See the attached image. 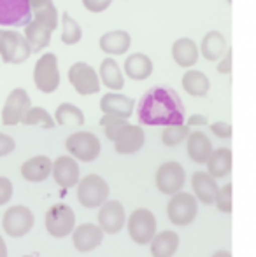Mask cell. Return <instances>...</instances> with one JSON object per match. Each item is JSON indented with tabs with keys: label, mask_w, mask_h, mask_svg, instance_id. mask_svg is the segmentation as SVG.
<instances>
[{
	"label": "cell",
	"mask_w": 256,
	"mask_h": 257,
	"mask_svg": "<svg viewBox=\"0 0 256 257\" xmlns=\"http://www.w3.org/2000/svg\"><path fill=\"white\" fill-rule=\"evenodd\" d=\"M186 108L178 93L168 86H154L137 103V119L147 126L183 124Z\"/></svg>",
	"instance_id": "1"
},
{
	"label": "cell",
	"mask_w": 256,
	"mask_h": 257,
	"mask_svg": "<svg viewBox=\"0 0 256 257\" xmlns=\"http://www.w3.org/2000/svg\"><path fill=\"white\" fill-rule=\"evenodd\" d=\"M109 198V186L99 175H86L77 182V200L86 208L102 206Z\"/></svg>",
	"instance_id": "2"
},
{
	"label": "cell",
	"mask_w": 256,
	"mask_h": 257,
	"mask_svg": "<svg viewBox=\"0 0 256 257\" xmlns=\"http://www.w3.org/2000/svg\"><path fill=\"white\" fill-rule=\"evenodd\" d=\"M30 54V46L25 35H21L20 32L0 30V56L4 63L20 65L27 61Z\"/></svg>",
	"instance_id": "3"
},
{
	"label": "cell",
	"mask_w": 256,
	"mask_h": 257,
	"mask_svg": "<svg viewBox=\"0 0 256 257\" xmlns=\"http://www.w3.org/2000/svg\"><path fill=\"white\" fill-rule=\"evenodd\" d=\"M34 82L39 91L53 93L60 86L58 60L53 53H44L37 60L34 68Z\"/></svg>",
	"instance_id": "4"
},
{
	"label": "cell",
	"mask_w": 256,
	"mask_h": 257,
	"mask_svg": "<svg viewBox=\"0 0 256 257\" xmlns=\"http://www.w3.org/2000/svg\"><path fill=\"white\" fill-rule=\"evenodd\" d=\"M198 212L197 198L190 193H176L172 194L167 205V215L174 226H188L195 220Z\"/></svg>",
	"instance_id": "5"
},
{
	"label": "cell",
	"mask_w": 256,
	"mask_h": 257,
	"mask_svg": "<svg viewBox=\"0 0 256 257\" xmlns=\"http://www.w3.org/2000/svg\"><path fill=\"white\" fill-rule=\"evenodd\" d=\"M67 151L74 156V159H79L82 163L95 161L100 154V140L90 132H77L72 133L65 140Z\"/></svg>",
	"instance_id": "6"
},
{
	"label": "cell",
	"mask_w": 256,
	"mask_h": 257,
	"mask_svg": "<svg viewBox=\"0 0 256 257\" xmlns=\"http://www.w3.org/2000/svg\"><path fill=\"white\" fill-rule=\"evenodd\" d=\"M128 233L135 243L147 245L156 234V219L147 208H137L128 219Z\"/></svg>",
	"instance_id": "7"
},
{
	"label": "cell",
	"mask_w": 256,
	"mask_h": 257,
	"mask_svg": "<svg viewBox=\"0 0 256 257\" xmlns=\"http://www.w3.org/2000/svg\"><path fill=\"white\" fill-rule=\"evenodd\" d=\"M75 227L74 210L65 203H56L46 213V229L51 236L65 238Z\"/></svg>",
	"instance_id": "8"
},
{
	"label": "cell",
	"mask_w": 256,
	"mask_h": 257,
	"mask_svg": "<svg viewBox=\"0 0 256 257\" xmlns=\"http://www.w3.org/2000/svg\"><path fill=\"white\" fill-rule=\"evenodd\" d=\"M32 21L28 0H0V27H27Z\"/></svg>",
	"instance_id": "9"
},
{
	"label": "cell",
	"mask_w": 256,
	"mask_h": 257,
	"mask_svg": "<svg viewBox=\"0 0 256 257\" xmlns=\"http://www.w3.org/2000/svg\"><path fill=\"white\" fill-rule=\"evenodd\" d=\"M2 226L9 236L13 238H21L34 227V213L30 208L23 205L11 206L6 213H4Z\"/></svg>",
	"instance_id": "10"
},
{
	"label": "cell",
	"mask_w": 256,
	"mask_h": 257,
	"mask_svg": "<svg viewBox=\"0 0 256 257\" xmlns=\"http://www.w3.org/2000/svg\"><path fill=\"white\" fill-rule=\"evenodd\" d=\"M68 81L74 86V89L79 95H93V93L100 91V81L99 74L95 72V68L90 67L88 63L77 61L70 67L68 70Z\"/></svg>",
	"instance_id": "11"
},
{
	"label": "cell",
	"mask_w": 256,
	"mask_h": 257,
	"mask_svg": "<svg viewBox=\"0 0 256 257\" xmlns=\"http://www.w3.org/2000/svg\"><path fill=\"white\" fill-rule=\"evenodd\" d=\"M30 107H32V100L28 96V93L21 88L13 89L2 108V122L6 126L20 124L25 115H27V112L30 110Z\"/></svg>",
	"instance_id": "12"
},
{
	"label": "cell",
	"mask_w": 256,
	"mask_h": 257,
	"mask_svg": "<svg viewBox=\"0 0 256 257\" xmlns=\"http://www.w3.org/2000/svg\"><path fill=\"white\" fill-rule=\"evenodd\" d=\"M186 182L185 168L178 161H167L156 172V186L163 194H176Z\"/></svg>",
	"instance_id": "13"
},
{
	"label": "cell",
	"mask_w": 256,
	"mask_h": 257,
	"mask_svg": "<svg viewBox=\"0 0 256 257\" xmlns=\"http://www.w3.org/2000/svg\"><path fill=\"white\" fill-rule=\"evenodd\" d=\"M114 147L116 153L120 154H135L142 149L144 142H146V135H144L142 128L137 124H127L118 132L114 137Z\"/></svg>",
	"instance_id": "14"
},
{
	"label": "cell",
	"mask_w": 256,
	"mask_h": 257,
	"mask_svg": "<svg viewBox=\"0 0 256 257\" xmlns=\"http://www.w3.org/2000/svg\"><path fill=\"white\" fill-rule=\"evenodd\" d=\"M125 208L120 201H106L99 212V227L104 233L116 234L123 229Z\"/></svg>",
	"instance_id": "15"
},
{
	"label": "cell",
	"mask_w": 256,
	"mask_h": 257,
	"mask_svg": "<svg viewBox=\"0 0 256 257\" xmlns=\"http://www.w3.org/2000/svg\"><path fill=\"white\" fill-rule=\"evenodd\" d=\"M104 231L95 224H81L72 229V241L79 252H92L102 243Z\"/></svg>",
	"instance_id": "16"
},
{
	"label": "cell",
	"mask_w": 256,
	"mask_h": 257,
	"mask_svg": "<svg viewBox=\"0 0 256 257\" xmlns=\"http://www.w3.org/2000/svg\"><path fill=\"white\" fill-rule=\"evenodd\" d=\"M53 177H55L56 184L62 187H74L79 182V165L74 158H67V156H60L56 161L53 163Z\"/></svg>",
	"instance_id": "17"
},
{
	"label": "cell",
	"mask_w": 256,
	"mask_h": 257,
	"mask_svg": "<svg viewBox=\"0 0 256 257\" xmlns=\"http://www.w3.org/2000/svg\"><path fill=\"white\" fill-rule=\"evenodd\" d=\"M100 108L107 115H116V117L128 119L133 114L135 102L130 96L120 95V93H107L100 100Z\"/></svg>",
	"instance_id": "18"
},
{
	"label": "cell",
	"mask_w": 256,
	"mask_h": 257,
	"mask_svg": "<svg viewBox=\"0 0 256 257\" xmlns=\"http://www.w3.org/2000/svg\"><path fill=\"white\" fill-rule=\"evenodd\" d=\"M53 161L48 156H35L21 166V175L28 182H42L51 175Z\"/></svg>",
	"instance_id": "19"
},
{
	"label": "cell",
	"mask_w": 256,
	"mask_h": 257,
	"mask_svg": "<svg viewBox=\"0 0 256 257\" xmlns=\"http://www.w3.org/2000/svg\"><path fill=\"white\" fill-rule=\"evenodd\" d=\"M192 187L195 198L198 201L205 205H212L214 203L216 193H218V184H216V179H212L209 173L205 172H195L192 177Z\"/></svg>",
	"instance_id": "20"
},
{
	"label": "cell",
	"mask_w": 256,
	"mask_h": 257,
	"mask_svg": "<svg viewBox=\"0 0 256 257\" xmlns=\"http://www.w3.org/2000/svg\"><path fill=\"white\" fill-rule=\"evenodd\" d=\"M207 170L209 175L212 179H221V177H226L230 172H232V151L226 149V147H221V149H212L211 156H209L207 161Z\"/></svg>",
	"instance_id": "21"
},
{
	"label": "cell",
	"mask_w": 256,
	"mask_h": 257,
	"mask_svg": "<svg viewBox=\"0 0 256 257\" xmlns=\"http://www.w3.org/2000/svg\"><path fill=\"white\" fill-rule=\"evenodd\" d=\"M130 42H132V39H130L128 32L114 30V32H107V34H104L99 41V46L104 53L118 56V54H123V53L128 51Z\"/></svg>",
	"instance_id": "22"
},
{
	"label": "cell",
	"mask_w": 256,
	"mask_h": 257,
	"mask_svg": "<svg viewBox=\"0 0 256 257\" xmlns=\"http://www.w3.org/2000/svg\"><path fill=\"white\" fill-rule=\"evenodd\" d=\"M179 248V236L176 231H161L151 240V255L172 257Z\"/></svg>",
	"instance_id": "23"
},
{
	"label": "cell",
	"mask_w": 256,
	"mask_h": 257,
	"mask_svg": "<svg viewBox=\"0 0 256 257\" xmlns=\"http://www.w3.org/2000/svg\"><path fill=\"white\" fill-rule=\"evenodd\" d=\"M25 39H27L28 46H30L32 53H39L44 48H48L51 42V30L39 21L32 20L30 23L25 27Z\"/></svg>",
	"instance_id": "24"
},
{
	"label": "cell",
	"mask_w": 256,
	"mask_h": 257,
	"mask_svg": "<svg viewBox=\"0 0 256 257\" xmlns=\"http://www.w3.org/2000/svg\"><path fill=\"white\" fill-rule=\"evenodd\" d=\"M172 58L179 67L190 68L198 61V48L188 37L178 39L172 46Z\"/></svg>",
	"instance_id": "25"
},
{
	"label": "cell",
	"mask_w": 256,
	"mask_h": 257,
	"mask_svg": "<svg viewBox=\"0 0 256 257\" xmlns=\"http://www.w3.org/2000/svg\"><path fill=\"white\" fill-rule=\"evenodd\" d=\"M125 74L133 81H144L153 74V61L142 53L130 54L125 61Z\"/></svg>",
	"instance_id": "26"
},
{
	"label": "cell",
	"mask_w": 256,
	"mask_h": 257,
	"mask_svg": "<svg viewBox=\"0 0 256 257\" xmlns=\"http://www.w3.org/2000/svg\"><path fill=\"white\" fill-rule=\"evenodd\" d=\"M188 139V156L190 159L198 165L205 163L209 156L212 153V142L207 139L204 132H193L192 135L186 137Z\"/></svg>",
	"instance_id": "27"
},
{
	"label": "cell",
	"mask_w": 256,
	"mask_h": 257,
	"mask_svg": "<svg viewBox=\"0 0 256 257\" xmlns=\"http://www.w3.org/2000/svg\"><path fill=\"white\" fill-rule=\"evenodd\" d=\"M200 51L207 61H216L225 54L226 51V39L221 32H207L204 39H202Z\"/></svg>",
	"instance_id": "28"
},
{
	"label": "cell",
	"mask_w": 256,
	"mask_h": 257,
	"mask_svg": "<svg viewBox=\"0 0 256 257\" xmlns=\"http://www.w3.org/2000/svg\"><path fill=\"white\" fill-rule=\"evenodd\" d=\"M100 79H102L104 86H107L109 89H123L125 79L123 74L120 70V65L116 63V60L113 58H107L100 65Z\"/></svg>",
	"instance_id": "29"
},
{
	"label": "cell",
	"mask_w": 256,
	"mask_h": 257,
	"mask_svg": "<svg viewBox=\"0 0 256 257\" xmlns=\"http://www.w3.org/2000/svg\"><path fill=\"white\" fill-rule=\"evenodd\" d=\"M183 88L192 96H205L209 93V79L200 70H188L183 75Z\"/></svg>",
	"instance_id": "30"
},
{
	"label": "cell",
	"mask_w": 256,
	"mask_h": 257,
	"mask_svg": "<svg viewBox=\"0 0 256 257\" xmlns=\"http://www.w3.org/2000/svg\"><path fill=\"white\" fill-rule=\"evenodd\" d=\"M56 124L60 126H82L84 124V114L79 107L72 103H62L55 112Z\"/></svg>",
	"instance_id": "31"
},
{
	"label": "cell",
	"mask_w": 256,
	"mask_h": 257,
	"mask_svg": "<svg viewBox=\"0 0 256 257\" xmlns=\"http://www.w3.org/2000/svg\"><path fill=\"white\" fill-rule=\"evenodd\" d=\"M32 20L39 21L41 25L48 27L51 32L55 30V28L58 27V11H56L53 0H49L48 4H44V6L39 7V9L32 11Z\"/></svg>",
	"instance_id": "32"
},
{
	"label": "cell",
	"mask_w": 256,
	"mask_h": 257,
	"mask_svg": "<svg viewBox=\"0 0 256 257\" xmlns=\"http://www.w3.org/2000/svg\"><path fill=\"white\" fill-rule=\"evenodd\" d=\"M62 42L67 46H74L77 44L82 39V30L77 25V21L70 16L68 13L62 14Z\"/></svg>",
	"instance_id": "33"
},
{
	"label": "cell",
	"mask_w": 256,
	"mask_h": 257,
	"mask_svg": "<svg viewBox=\"0 0 256 257\" xmlns=\"http://www.w3.org/2000/svg\"><path fill=\"white\" fill-rule=\"evenodd\" d=\"M23 124L27 126H42L44 130H53L56 122L53 121V117L49 115V112L42 107H30V110L27 112V115L23 117Z\"/></svg>",
	"instance_id": "34"
},
{
	"label": "cell",
	"mask_w": 256,
	"mask_h": 257,
	"mask_svg": "<svg viewBox=\"0 0 256 257\" xmlns=\"http://www.w3.org/2000/svg\"><path fill=\"white\" fill-rule=\"evenodd\" d=\"M190 135V126L188 124H176V126H165L163 133H161V142L168 147H174L181 144L186 137Z\"/></svg>",
	"instance_id": "35"
},
{
	"label": "cell",
	"mask_w": 256,
	"mask_h": 257,
	"mask_svg": "<svg viewBox=\"0 0 256 257\" xmlns=\"http://www.w3.org/2000/svg\"><path fill=\"white\" fill-rule=\"evenodd\" d=\"M100 124L104 126V132H106V135H107V139L109 140H114V137L118 135V132H120L123 126H127L128 122H127V119H123V117H116V115H104L102 119H100Z\"/></svg>",
	"instance_id": "36"
},
{
	"label": "cell",
	"mask_w": 256,
	"mask_h": 257,
	"mask_svg": "<svg viewBox=\"0 0 256 257\" xmlns=\"http://www.w3.org/2000/svg\"><path fill=\"white\" fill-rule=\"evenodd\" d=\"M232 184H226L223 186L221 189H218L216 193V198H214V203L218 206L219 212L223 213H230L232 212Z\"/></svg>",
	"instance_id": "37"
},
{
	"label": "cell",
	"mask_w": 256,
	"mask_h": 257,
	"mask_svg": "<svg viewBox=\"0 0 256 257\" xmlns=\"http://www.w3.org/2000/svg\"><path fill=\"white\" fill-rule=\"evenodd\" d=\"M13 196V184L6 177H0V205H6Z\"/></svg>",
	"instance_id": "38"
},
{
	"label": "cell",
	"mask_w": 256,
	"mask_h": 257,
	"mask_svg": "<svg viewBox=\"0 0 256 257\" xmlns=\"http://www.w3.org/2000/svg\"><path fill=\"white\" fill-rule=\"evenodd\" d=\"M211 130L219 139H230L232 137V126L228 122H214V124H211Z\"/></svg>",
	"instance_id": "39"
},
{
	"label": "cell",
	"mask_w": 256,
	"mask_h": 257,
	"mask_svg": "<svg viewBox=\"0 0 256 257\" xmlns=\"http://www.w3.org/2000/svg\"><path fill=\"white\" fill-rule=\"evenodd\" d=\"M14 147H16V142L6 133H0V158L11 154L14 151Z\"/></svg>",
	"instance_id": "40"
},
{
	"label": "cell",
	"mask_w": 256,
	"mask_h": 257,
	"mask_svg": "<svg viewBox=\"0 0 256 257\" xmlns=\"http://www.w3.org/2000/svg\"><path fill=\"white\" fill-rule=\"evenodd\" d=\"M82 4H84L86 9L92 11V13H102V11H106L113 2H109V0H82Z\"/></svg>",
	"instance_id": "41"
},
{
	"label": "cell",
	"mask_w": 256,
	"mask_h": 257,
	"mask_svg": "<svg viewBox=\"0 0 256 257\" xmlns=\"http://www.w3.org/2000/svg\"><path fill=\"white\" fill-rule=\"evenodd\" d=\"M218 72L219 74H230L232 72V49H226L223 60L218 65Z\"/></svg>",
	"instance_id": "42"
},
{
	"label": "cell",
	"mask_w": 256,
	"mask_h": 257,
	"mask_svg": "<svg viewBox=\"0 0 256 257\" xmlns=\"http://www.w3.org/2000/svg\"><path fill=\"white\" fill-rule=\"evenodd\" d=\"M188 126H204V124H207V119L204 117V115H198V114H195L192 115V117L188 119V122H186Z\"/></svg>",
	"instance_id": "43"
},
{
	"label": "cell",
	"mask_w": 256,
	"mask_h": 257,
	"mask_svg": "<svg viewBox=\"0 0 256 257\" xmlns=\"http://www.w3.org/2000/svg\"><path fill=\"white\" fill-rule=\"evenodd\" d=\"M28 2H30L32 11H35V9H39V7L44 6V4H48L49 0H28Z\"/></svg>",
	"instance_id": "44"
},
{
	"label": "cell",
	"mask_w": 256,
	"mask_h": 257,
	"mask_svg": "<svg viewBox=\"0 0 256 257\" xmlns=\"http://www.w3.org/2000/svg\"><path fill=\"white\" fill-rule=\"evenodd\" d=\"M0 257H7V247L2 236H0Z\"/></svg>",
	"instance_id": "45"
},
{
	"label": "cell",
	"mask_w": 256,
	"mask_h": 257,
	"mask_svg": "<svg viewBox=\"0 0 256 257\" xmlns=\"http://www.w3.org/2000/svg\"><path fill=\"white\" fill-rule=\"evenodd\" d=\"M212 257H232V254H230L228 250H219V252H216Z\"/></svg>",
	"instance_id": "46"
},
{
	"label": "cell",
	"mask_w": 256,
	"mask_h": 257,
	"mask_svg": "<svg viewBox=\"0 0 256 257\" xmlns=\"http://www.w3.org/2000/svg\"><path fill=\"white\" fill-rule=\"evenodd\" d=\"M25 257H34V255H25Z\"/></svg>",
	"instance_id": "47"
},
{
	"label": "cell",
	"mask_w": 256,
	"mask_h": 257,
	"mask_svg": "<svg viewBox=\"0 0 256 257\" xmlns=\"http://www.w3.org/2000/svg\"><path fill=\"white\" fill-rule=\"evenodd\" d=\"M109 2H113V0H109Z\"/></svg>",
	"instance_id": "48"
}]
</instances>
